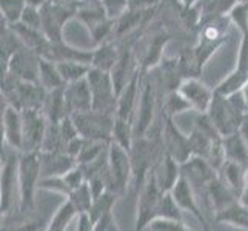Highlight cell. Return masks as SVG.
<instances>
[{
	"mask_svg": "<svg viewBox=\"0 0 248 231\" xmlns=\"http://www.w3.org/2000/svg\"><path fill=\"white\" fill-rule=\"evenodd\" d=\"M162 108H164V116L174 119L177 114H182L185 111H191V107L177 90L164 94V102H162Z\"/></svg>",
	"mask_w": 248,
	"mask_h": 231,
	"instance_id": "d590c367",
	"label": "cell"
},
{
	"mask_svg": "<svg viewBox=\"0 0 248 231\" xmlns=\"http://www.w3.org/2000/svg\"><path fill=\"white\" fill-rule=\"evenodd\" d=\"M63 179L73 191V190H76V188L82 186L85 182H87V174H85V171L80 165H76L68 171V173L63 174Z\"/></svg>",
	"mask_w": 248,
	"mask_h": 231,
	"instance_id": "f6af8a7d",
	"label": "cell"
},
{
	"mask_svg": "<svg viewBox=\"0 0 248 231\" xmlns=\"http://www.w3.org/2000/svg\"><path fill=\"white\" fill-rule=\"evenodd\" d=\"M177 91L185 97L188 105L191 107V111H196L198 114L207 113L213 96H215V90L207 87L199 77H188L184 79L179 85Z\"/></svg>",
	"mask_w": 248,
	"mask_h": 231,
	"instance_id": "2e32d148",
	"label": "cell"
},
{
	"mask_svg": "<svg viewBox=\"0 0 248 231\" xmlns=\"http://www.w3.org/2000/svg\"><path fill=\"white\" fill-rule=\"evenodd\" d=\"M104 10L111 20H119L130 8V0H102Z\"/></svg>",
	"mask_w": 248,
	"mask_h": 231,
	"instance_id": "7bdbcfd3",
	"label": "cell"
},
{
	"mask_svg": "<svg viewBox=\"0 0 248 231\" xmlns=\"http://www.w3.org/2000/svg\"><path fill=\"white\" fill-rule=\"evenodd\" d=\"M216 222L225 225H232L241 230L248 231V205H244L241 200L233 203L232 207L217 213L215 216Z\"/></svg>",
	"mask_w": 248,
	"mask_h": 231,
	"instance_id": "83f0119b",
	"label": "cell"
},
{
	"mask_svg": "<svg viewBox=\"0 0 248 231\" xmlns=\"http://www.w3.org/2000/svg\"><path fill=\"white\" fill-rule=\"evenodd\" d=\"M241 202L244 205H248V167H247V174H245V186H244V191L241 196Z\"/></svg>",
	"mask_w": 248,
	"mask_h": 231,
	"instance_id": "c3c4849f",
	"label": "cell"
},
{
	"mask_svg": "<svg viewBox=\"0 0 248 231\" xmlns=\"http://www.w3.org/2000/svg\"><path fill=\"white\" fill-rule=\"evenodd\" d=\"M247 85H248V73L239 70V68H234L225 79H222V82L215 88V91L217 94H222V96H233L236 92L244 91Z\"/></svg>",
	"mask_w": 248,
	"mask_h": 231,
	"instance_id": "f546056e",
	"label": "cell"
},
{
	"mask_svg": "<svg viewBox=\"0 0 248 231\" xmlns=\"http://www.w3.org/2000/svg\"><path fill=\"white\" fill-rule=\"evenodd\" d=\"M39 83L46 91H54L65 87V82L62 79L61 73H59L57 63L48 59H42L40 61V70H39Z\"/></svg>",
	"mask_w": 248,
	"mask_h": 231,
	"instance_id": "f1b7e54d",
	"label": "cell"
},
{
	"mask_svg": "<svg viewBox=\"0 0 248 231\" xmlns=\"http://www.w3.org/2000/svg\"><path fill=\"white\" fill-rule=\"evenodd\" d=\"M63 92L71 116L93 109V96L87 79L65 85Z\"/></svg>",
	"mask_w": 248,
	"mask_h": 231,
	"instance_id": "d6986e66",
	"label": "cell"
},
{
	"mask_svg": "<svg viewBox=\"0 0 248 231\" xmlns=\"http://www.w3.org/2000/svg\"><path fill=\"white\" fill-rule=\"evenodd\" d=\"M42 179L40 151H22L19 154V213L34 210L36 193Z\"/></svg>",
	"mask_w": 248,
	"mask_h": 231,
	"instance_id": "7a4b0ae2",
	"label": "cell"
},
{
	"mask_svg": "<svg viewBox=\"0 0 248 231\" xmlns=\"http://www.w3.org/2000/svg\"><path fill=\"white\" fill-rule=\"evenodd\" d=\"M56 63H57L59 73H61L65 85L87 79L88 73L93 68L90 63L79 62V61H62V62H56Z\"/></svg>",
	"mask_w": 248,
	"mask_h": 231,
	"instance_id": "4dcf8cb0",
	"label": "cell"
},
{
	"mask_svg": "<svg viewBox=\"0 0 248 231\" xmlns=\"http://www.w3.org/2000/svg\"><path fill=\"white\" fill-rule=\"evenodd\" d=\"M40 160H42V177L63 176L73 167L78 165V160L65 150L40 151Z\"/></svg>",
	"mask_w": 248,
	"mask_h": 231,
	"instance_id": "ffe728a7",
	"label": "cell"
},
{
	"mask_svg": "<svg viewBox=\"0 0 248 231\" xmlns=\"http://www.w3.org/2000/svg\"><path fill=\"white\" fill-rule=\"evenodd\" d=\"M160 136L165 154L177 160L181 165L185 164L190 157H193L190 136L181 131V128L174 123V119L164 116V123L160 126Z\"/></svg>",
	"mask_w": 248,
	"mask_h": 231,
	"instance_id": "8fae6325",
	"label": "cell"
},
{
	"mask_svg": "<svg viewBox=\"0 0 248 231\" xmlns=\"http://www.w3.org/2000/svg\"><path fill=\"white\" fill-rule=\"evenodd\" d=\"M40 61H42V57L39 54H36L30 48L23 46L10 57V61L2 68V76L10 74L23 82L39 83Z\"/></svg>",
	"mask_w": 248,
	"mask_h": 231,
	"instance_id": "4fadbf2b",
	"label": "cell"
},
{
	"mask_svg": "<svg viewBox=\"0 0 248 231\" xmlns=\"http://www.w3.org/2000/svg\"><path fill=\"white\" fill-rule=\"evenodd\" d=\"M63 88H59V90H54V91H48V94H46L44 113L46 114L49 122L61 123L65 117L71 116L70 111H68Z\"/></svg>",
	"mask_w": 248,
	"mask_h": 231,
	"instance_id": "4316f807",
	"label": "cell"
},
{
	"mask_svg": "<svg viewBox=\"0 0 248 231\" xmlns=\"http://www.w3.org/2000/svg\"><path fill=\"white\" fill-rule=\"evenodd\" d=\"M164 190L159 186L155 173L148 174L140 191L138 193V203H136V219H134V231L148 230L150 224L157 219V211L160 199L164 196Z\"/></svg>",
	"mask_w": 248,
	"mask_h": 231,
	"instance_id": "52a82bcc",
	"label": "cell"
},
{
	"mask_svg": "<svg viewBox=\"0 0 248 231\" xmlns=\"http://www.w3.org/2000/svg\"><path fill=\"white\" fill-rule=\"evenodd\" d=\"M119 198H121L119 194L107 190L104 194H100L99 198L94 199V202L91 205V210H90V216L94 220V224H96V222L99 219H102L104 216L113 213V208H114V205H116Z\"/></svg>",
	"mask_w": 248,
	"mask_h": 231,
	"instance_id": "836d02e7",
	"label": "cell"
},
{
	"mask_svg": "<svg viewBox=\"0 0 248 231\" xmlns=\"http://www.w3.org/2000/svg\"><path fill=\"white\" fill-rule=\"evenodd\" d=\"M121 56H122V53L119 51L117 45L113 40L104 42V44L96 45V48L93 49L91 66L97 68V70H102V71L111 73L113 71V68L117 65Z\"/></svg>",
	"mask_w": 248,
	"mask_h": 231,
	"instance_id": "cb8c5ba5",
	"label": "cell"
},
{
	"mask_svg": "<svg viewBox=\"0 0 248 231\" xmlns=\"http://www.w3.org/2000/svg\"><path fill=\"white\" fill-rule=\"evenodd\" d=\"M157 219H171V220H184V211L174 200L173 194L165 191L160 199Z\"/></svg>",
	"mask_w": 248,
	"mask_h": 231,
	"instance_id": "f35d334b",
	"label": "cell"
},
{
	"mask_svg": "<svg viewBox=\"0 0 248 231\" xmlns=\"http://www.w3.org/2000/svg\"><path fill=\"white\" fill-rule=\"evenodd\" d=\"M42 14V31L51 42L63 39V28L73 17H76V10L56 2V0H45L40 6Z\"/></svg>",
	"mask_w": 248,
	"mask_h": 231,
	"instance_id": "30bf717a",
	"label": "cell"
},
{
	"mask_svg": "<svg viewBox=\"0 0 248 231\" xmlns=\"http://www.w3.org/2000/svg\"><path fill=\"white\" fill-rule=\"evenodd\" d=\"M237 2H248V0H237Z\"/></svg>",
	"mask_w": 248,
	"mask_h": 231,
	"instance_id": "f5cc1de1",
	"label": "cell"
},
{
	"mask_svg": "<svg viewBox=\"0 0 248 231\" xmlns=\"http://www.w3.org/2000/svg\"><path fill=\"white\" fill-rule=\"evenodd\" d=\"M134 122L125 121V119L116 117L114 121V131H113V142L121 145L125 150L131 151L133 143H134Z\"/></svg>",
	"mask_w": 248,
	"mask_h": 231,
	"instance_id": "e575fe53",
	"label": "cell"
},
{
	"mask_svg": "<svg viewBox=\"0 0 248 231\" xmlns=\"http://www.w3.org/2000/svg\"><path fill=\"white\" fill-rule=\"evenodd\" d=\"M2 136L3 143L13 151H23V116L22 109L13 105L2 107Z\"/></svg>",
	"mask_w": 248,
	"mask_h": 231,
	"instance_id": "9a60e30c",
	"label": "cell"
},
{
	"mask_svg": "<svg viewBox=\"0 0 248 231\" xmlns=\"http://www.w3.org/2000/svg\"><path fill=\"white\" fill-rule=\"evenodd\" d=\"M227 15L232 25L239 30L241 36L248 34V2H237Z\"/></svg>",
	"mask_w": 248,
	"mask_h": 231,
	"instance_id": "ab89813d",
	"label": "cell"
},
{
	"mask_svg": "<svg viewBox=\"0 0 248 231\" xmlns=\"http://www.w3.org/2000/svg\"><path fill=\"white\" fill-rule=\"evenodd\" d=\"M225 151V159L248 167V143L241 131H234L222 139Z\"/></svg>",
	"mask_w": 248,
	"mask_h": 231,
	"instance_id": "484cf974",
	"label": "cell"
},
{
	"mask_svg": "<svg viewBox=\"0 0 248 231\" xmlns=\"http://www.w3.org/2000/svg\"><path fill=\"white\" fill-rule=\"evenodd\" d=\"M202 231H211L210 225H207V227H202Z\"/></svg>",
	"mask_w": 248,
	"mask_h": 231,
	"instance_id": "816d5d0a",
	"label": "cell"
},
{
	"mask_svg": "<svg viewBox=\"0 0 248 231\" xmlns=\"http://www.w3.org/2000/svg\"><path fill=\"white\" fill-rule=\"evenodd\" d=\"M239 200L241 199H239L237 196L220 181L219 174H217V177L210 184L208 191H207V203L210 205L213 213H215V216L217 213L224 211L225 208L232 207L233 203H236Z\"/></svg>",
	"mask_w": 248,
	"mask_h": 231,
	"instance_id": "603a6c76",
	"label": "cell"
},
{
	"mask_svg": "<svg viewBox=\"0 0 248 231\" xmlns=\"http://www.w3.org/2000/svg\"><path fill=\"white\" fill-rule=\"evenodd\" d=\"M228 15H213L202 19L199 23V37L198 44L193 48V53L196 56V61L203 68L207 62L211 59V56L225 44L228 30H230Z\"/></svg>",
	"mask_w": 248,
	"mask_h": 231,
	"instance_id": "3957f363",
	"label": "cell"
},
{
	"mask_svg": "<svg viewBox=\"0 0 248 231\" xmlns=\"http://www.w3.org/2000/svg\"><path fill=\"white\" fill-rule=\"evenodd\" d=\"M30 5L28 0H0V11H2V20L8 25L19 23L23 11Z\"/></svg>",
	"mask_w": 248,
	"mask_h": 231,
	"instance_id": "8d00e7d4",
	"label": "cell"
},
{
	"mask_svg": "<svg viewBox=\"0 0 248 231\" xmlns=\"http://www.w3.org/2000/svg\"><path fill=\"white\" fill-rule=\"evenodd\" d=\"M168 34L165 32H160L157 36L153 37L151 44L148 46L147 54L143 57V62L140 65V68L143 71H151L162 62V49L165 48V44L168 42Z\"/></svg>",
	"mask_w": 248,
	"mask_h": 231,
	"instance_id": "d6a6232c",
	"label": "cell"
},
{
	"mask_svg": "<svg viewBox=\"0 0 248 231\" xmlns=\"http://www.w3.org/2000/svg\"><path fill=\"white\" fill-rule=\"evenodd\" d=\"M157 3H159V0H130V8H128V10H133V11L155 10Z\"/></svg>",
	"mask_w": 248,
	"mask_h": 231,
	"instance_id": "bcb514c9",
	"label": "cell"
},
{
	"mask_svg": "<svg viewBox=\"0 0 248 231\" xmlns=\"http://www.w3.org/2000/svg\"><path fill=\"white\" fill-rule=\"evenodd\" d=\"M159 90L155 82V77L150 71H143L142 77V88H140V97L138 109L134 116V136L138 138H145L153 125H155V113L157 109V99Z\"/></svg>",
	"mask_w": 248,
	"mask_h": 231,
	"instance_id": "277c9868",
	"label": "cell"
},
{
	"mask_svg": "<svg viewBox=\"0 0 248 231\" xmlns=\"http://www.w3.org/2000/svg\"><path fill=\"white\" fill-rule=\"evenodd\" d=\"M247 167L236 164L232 160H225V164L219 168V179L241 199L244 186H245Z\"/></svg>",
	"mask_w": 248,
	"mask_h": 231,
	"instance_id": "d4e9b609",
	"label": "cell"
},
{
	"mask_svg": "<svg viewBox=\"0 0 248 231\" xmlns=\"http://www.w3.org/2000/svg\"><path fill=\"white\" fill-rule=\"evenodd\" d=\"M150 231H194L184 220H171V219H155L148 227Z\"/></svg>",
	"mask_w": 248,
	"mask_h": 231,
	"instance_id": "b9f144b4",
	"label": "cell"
},
{
	"mask_svg": "<svg viewBox=\"0 0 248 231\" xmlns=\"http://www.w3.org/2000/svg\"><path fill=\"white\" fill-rule=\"evenodd\" d=\"M201 2V0H181V3L184 8H193Z\"/></svg>",
	"mask_w": 248,
	"mask_h": 231,
	"instance_id": "f907efd6",
	"label": "cell"
},
{
	"mask_svg": "<svg viewBox=\"0 0 248 231\" xmlns=\"http://www.w3.org/2000/svg\"><path fill=\"white\" fill-rule=\"evenodd\" d=\"M170 193L173 194L174 200L177 202L179 207L182 208V211L191 213V215L199 220V224L202 227L210 225L208 220H207V216H205V211L201 208L198 194H196L191 184L188 182L184 176L176 182V185L173 186V190H171Z\"/></svg>",
	"mask_w": 248,
	"mask_h": 231,
	"instance_id": "ac0fdd59",
	"label": "cell"
},
{
	"mask_svg": "<svg viewBox=\"0 0 248 231\" xmlns=\"http://www.w3.org/2000/svg\"><path fill=\"white\" fill-rule=\"evenodd\" d=\"M39 190H45L49 193L61 194L63 198H68L71 194V188L68 186L63 176H49V177H42L39 182Z\"/></svg>",
	"mask_w": 248,
	"mask_h": 231,
	"instance_id": "60d3db41",
	"label": "cell"
},
{
	"mask_svg": "<svg viewBox=\"0 0 248 231\" xmlns=\"http://www.w3.org/2000/svg\"><path fill=\"white\" fill-rule=\"evenodd\" d=\"M66 199L74 205V208L78 210L79 215H82V213H90L91 205L94 202V196H93V191L90 188V184L85 182L82 186L76 188V190H73L71 194L68 196Z\"/></svg>",
	"mask_w": 248,
	"mask_h": 231,
	"instance_id": "74e56055",
	"label": "cell"
},
{
	"mask_svg": "<svg viewBox=\"0 0 248 231\" xmlns=\"http://www.w3.org/2000/svg\"><path fill=\"white\" fill-rule=\"evenodd\" d=\"M48 61L53 62H62V61H79L90 63L93 61V49H82V48H76L66 42L57 40V42H51V46L46 56Z\"/></svg>",
	"mask_w": 248,
	"mask_h": 231,
	"instance_id": "7402d4cb",
	"label": "cell"
},
{
	"mask_svg": "<svg viewBox=\"0 0 248 231\" xmlns=\"http://www.w3.org/2000/svg\"><path fill=\"white\" fill-rule=\"evenodd\" d=\"M23 151H42L48 128V117L42 109H22Z\"/></svg>",
	"mask_w": 248,
	"mask_h": 231,
	"instance_id": "5bb4252c",
	"label": "cell"
},
{
	"mask_svg": "<svg viewBox=\"0 0 248 231\" xmlns=\"http://www.w3.org/2000/svg\"><path fill=\"white\" fill-rule=\"evenodd\" d=\"M78 216H79V213L74 208V205L68 199H65V202L56 210L53 217H51L45 231H66L68 225H70Z\"/></svg>",
	"mask_w": 248,
	"mask_h": 231,
	"instance_id": "1f68e13d",
	"label": "cell"
},
{
	"mask_svg": "<svg viewBox=\"0 0 248 231\" xmlns=\"http://www.w3.org/2000/svg\"><path fill=\"white\" fill-rule=\"evenodd\" d=\"M248 113V100L244 91L233 96H222L215 91L211 105L207 111L211 122L215 123L222 136H228L239 131L244 119Z\"/></svg>",
	"mask_w": 248,
	"mask_h": 231,
	"instance_id": "6da1fadb",
	"label": "cell"
},
{
	"mask_svg": "<svg viewBox=\"0 0 248 231\" xmlns=\"http://www.w3.org/2000/svg\"><path fill=\"white\" fill-rule=\"evenodd\" d=\"M20 23L27 25L30 28L42 30V14H40V6L37 5H28L27 10L23 11V15L20 19Z\"/></svg>",
	"mask_w": 248,
	"mask_h": 231,
	"instance_id": "ee69618b",
	"label": "cell"
},
{
	"mask_svg": "<svg viewBox=\"0 0 248 231\" xmlns=\"http://www.w3.org/2000/svg\"><path fill=\"white\" fill-rule=\"evenodd\" d=\"M153 173H155V177L162 190L171 191L176 182L182 177V165L168 154H164L156 167L153 168Z\"/></svg>",
	"mask_w": 248,
	"mask_h": 231,
	"instance_id": "44dd1931",
	"label": "cell"
},
{
	"mask_svg": "<svg viewBox=\"0 0 248 231\" xmlns=\"http://www.w3.org/2000/svg\"><path fill=\"white\" fill-rule=\"evenodd\" d=\"M219 171L213 167L210 162L202 157L193 156L182 164V176L191 184L199 199L207 202V191L210 184L217 177Z\"/></svg>",
	"mask_w": 248,
	"mask_h": 231,
	"instance_id": "7c38bea8",
	"label": "cell"
},
{
	"mask_svg": "<svg viewBox=\"0 0 248 231\" xmlns=\"http://www.w3.org/2000/svg\"><path fill=\"white\" fill-rule=\"evenodd\" d=\"M142 77H143V70H142V68H139V70L136 71L134 76L130 79V82H128L124 87V90L119 92L116 117L134 122L136 109H138L139 97H140Z\"/></svg>",
	"mask_w": 248,
	"mask_h": 231,
	"instance_id": "e0dca14e",
	"label": "cell"
},
{
	"mask_svg": "<svg viewBox=\"0 0 248 231\" xmlns=\"http://www.w3.org/2000/svg\"><path fill=\"white\" fill-rule=\"evenodd\" d=\"M73 122L78 128L79 134L87 140L94 142H113V131H114V114L100 113L96 109L85 111V113L73 114Z\"/></svg>",
	"mask_w": 248,
	"mask_h": 231,
	"instance_id": "5b68a950",
	"label": "cell"
},
{
	"mask_svg": "<svg viewBox=\"0 0 248 231\" xmlns=\"http://www.w3.org/2000/svg\"><path fill=\"white\" fill-rule=\"evenodd\" d=\"M76 231H94V220L91 219L90 213H82V215L78 216Z\"/></svg>",
	"mask_w": 248,
	"mask_h": 231,
	"instance_id": "7dc6e473",
	"label": "cell"
},
{
	"mask_svg": "<svg viewBox=\"0 0 248 231\" xmlns=\"http://www.w3.org/2000/svg\"><path fill=\"white\" fill-rule=\"evenodd\" d=\"M19 151L2 153L0 174V208L2 216H8L14 207L16 193L19 194Z\"/></svg>",
	"mask_w": 248,
	"mask_h": 231,
	"instance_id": "9c48e42d",
	"label": "cell"
},
{
	"mask_svg": "<svg viewBox=\"0 0 248 231\" xmlns=\"http://www.w3.org/2000/svg\"><path fill=\"white\" fill-rule=\"evenodd\" d=\"M239 131H241V133L244 134V138H245V140H247V143H248V113H247V116H245V119H244V122H242L241 128H239Z\"/></svg>",
	"mask_w": 248,
	"mask_h": 231,
	"instance_id": "681fc988",
	"label": "cell"
},
{
	"mask_svg": "<svg viewBox=\"0 0 248 231\" xmlns=\"http://www.w3.org/2000/svg\"><path fill=\"white\" fill-rule=\"evenodd\" d=\"M133 184L131 154L116 142L108 147V190L122 196Z\"/></svg>",
	"mask_w": 248,
	"mask_h": 231,
	"instance_id": "8992f818",
	"label": "cell"
},
{
	"mask_svg": "<svg viewBox=\"0 0 248 231\" xmlns=\"http://www.w3.org/2000/svg\"><path fill=\"white\" fill-rule=\"evenodd\" d=\"M87 80L93 96V109L116 116L119 92L111 73L97 70V68H91Z\"/></svg>",
	"mask_w": 248,
	"mask_h": 231,
	"instance_id": "ba28073f",
	"label": "cell"
}]
</instances>
